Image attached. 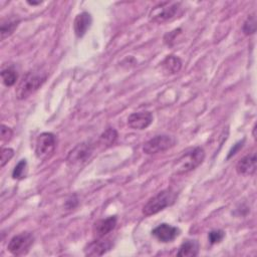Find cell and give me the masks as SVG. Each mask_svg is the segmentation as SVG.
Returning <instances> with one entry per match:
<instances>
[{
    "label": "cell",
    "instance_id": "1",
    "mask_svg": "<svg viewBox=\"0 0 257 257\" xmlns=\"http://www.w3.org/2000/svg\"><path fill=\"white\" fill-rule=\"evenodd\" d=\"M204 160L205 151L203 148L195 147L188 149L174 161L172 171L175 175H185L198 168Z\"/></svg>",
    "mask_w": 257,
    "mask_h": 257
},
{
    "label": "cell",
    "instance_id": "2",
    "mask_svg": "<svg viewBox=\"0 0 257 257\" xmlns=\"http://www.w3.org/2000/svg\"><path fill=\"white\" fill-rule=\"evenodd\" d=\"M47 74L39 69H33L22 76L15 93L18 99H25L33 94L45 82Z\"/></svg>",
    "mask_w": 257,
    "mask_h": 257
},
{
    "label": "cell",
    "instance_id": "3",
    "mask_svg": "<svg viewBox=\"0 0 257 257\" xmlns=\"http://www.w3.org/2000/svg\"><path fill=\"white\" fill-rule=\"evenodd\" d=\"M177 192L173 189H165L151 198L143 207V213L146 216H151L159 213L165 208L173 205L177 199Z\"/></svg>",
    "mask_w": 257,
    "mask_h": 257
},
{
    "label": "cell",
    "instance_id": "4",
    "mask_svg": "<svg viewBox=\"0 0 257 257\" xmlns=\"http://www.w3.org/2000/svg\"><path fill=\"white\" fill-rule=\"evenodd\" d=\"M180 5V2H161L151 9L149 19L154 23H164L172 19L177 14Z\"/></svg>",
    "mask_w": 257,
    "mask_h": 257
},
{
    "label": "cell",
    "instance_id": "5",
    "mask_svg": "<svg viewBox=\"0 0 257 257\" xmlns=\"http://www.w3.org/2000/svg\"><path fill=\"white\" fill-rule=\"evenodd\" d=\"M56 149V137L52 133L40 134L35 143V155L38 160H48Z\"/></svg>",
    "mask_w": 257,
    "mask_h": 257
},
{
    "label": "cell",
    "instance_id": "6",
    "mask_svg": "<svg viewBox=\"0 0 257 257\" xmlns=\"http://www.w3.org/2000/svg\"><path fill=\"white\" fill-rule=\"evenodd\" d=\"M34 242V236L30 232H22L13 236L8 245V251L15 256H22L28 253Z\"/></svg>",
    "mask_w": 257,
    "mask_h": 257
},
{
    "label": "cell",
    "instance_id": "7",
    "mask_svg": "<svg viewBox=\"0 0 257 257\" xmlns=\"http://www.w3.org/2000/svg\"><path fill=\"white\" fill-rule=\"evenodd\" d=\"M176 145L175 138L167 135H159L148 142L143 146V152L147 155H155L158 153H163Z\"/></svg>",
    "mask_w": 257,
    "mask_h": 257
},
{
    "label": "cell",
    "instance_id": "8",
    "mask_svg": "<svg viewBox=\"0 0 257 257\" xmlns=\"http://www.w3.org/2000/svg\"><path fill=\"white\" fill-rule=\"evenodd\" d=\"M92 154V147L90 144H79L74 149H72L67 158L66 161L69 165H78L80 163H83L89 159V157Z\"/></svg>",
    "mask_w": 257,
    "mask_h": 257
},
{
    "label": "cell",
    "instance_id": "9",
    "mask_svg": "<svg viewBox=\"0 0 257 257\" xmlns=\"http://www.w3.org/2000/svg\"><path fill=\"white\" fill-rule=\"evenodd\" d=\"M180 234V229L167 223H162L152 230V235L160 242L168 243L175 240Z\"/></svg>",
    "mask_w": 257,
    "mask_h": 257
},
{
    "label": "cell",
    "instance_id": "10",
    "mask_svg": "<svg viewBox=\"0 0 257 257\" xmlns=\"http://www.w3.org/2000/svg\"><path fill=\"white\" fill-rule=\"evenodd\" d=\"M112 247V242L108 238H95L92 242L88 243L84 248L86 256H101Z\"/></svg>",
    "mask_w": 257,
    "mask_h": 257
},
{
    "label": "cell",
    "instance_id": "11",
    "mask_svg": "<svg viewBox=\"0 0 257 257\" xmlns=\"http://www.w3.org/2000/svg\"><path fill=\"white\" fill-rule=\"evenodd\" d=\"M153 121V114L151 111L133 112L127 117V124L134 130H145Z\"/></svg>",
    "mask_w": 257,
    "mask_h": 257
},
{
    "label": "cell",
    "instance_id": "12",
    "mask_svg": "<svg viewBox=\"0 0 257 257\" xmlns=\"http://www.w3.org/2000/svg\"><path fill=\"white\" fill-rule=\"evenodd\" d=\"M117 219L115 216H109L105 219H99L94 222L92 227V233L94 238H102L110 233L116 226Z\"/></svg>",
    "mask_w": 257,
    "mask_h": 257
},
{
    "label": "cell",
    "instance_id": "13",
    "mask_svg": "<svg viewBox=\"0 0 257 257\" xmlns=\"http://www.w3.org/2000/svg\"><path fill=\"white\" fill-rule=\"evenodd\" d=\"M236 172L242 176H251L256 172V154L253 152L241 158L236 164Z\"/></svg>",
    "mask_w": 257,
    "mask_h": 257
},
{
    "label": "cell",
    "instance_id": "14",
    "mask_svg": "<svg viewBox=\"0 0 257 257\" xmlns=\"http://www.w3.org/2000/svg\"><path fill=\"white\" fill-rule=\"evenodd\" d=\"M91 22H92V18L88 12L84 11L77 14L73 21L74 34L79 38L82 37L86 33V31L89 29Z\"/></svg>",
    "mask_w": 257,
    "mask_h": 257
},
{
    "label": "cell",
    "instance_id": "15",
    "mask_svg": "<svg viewBox=\"0 0 257 257\" xmlns=\"http://www.w3.org/2000/svg\"><path fill=\"white\" fill-rule=\"evenodd\" d=\"M162 67L167 74H176L182 68V60L176 55H168L163 60Z\"/></svg>",
    "mask_w": 257,
    "mask_h": 257
},
{
    "label": "cell",
    "instance_id": "16",
    "mask_svg": "<svg viewBox=\"0 0 257 257\" xmlns=\"http://www.w3.org/2000/svg\"><path fill=\"white\" fill-rule=\"evenodd\" d=\"M19 22H20V19L15 16H11L9 18L2 19L1 25H0L1 39L4 40L8 36H10L15 31V29L18 27Z\"/></svg>",
    "mask_w": 257,
    "mask_h": 257
},
{
    "label": "cell",
    "instance_id": "17",
    "mask_svg": "<svg viewBox=\"0 0 257 257\" xmlns=\"http://www.w3.org/2000/svg\"><path fill=\"white\" fill-rule=\"evenodd\" d=\"M199 254V243L197 240H186L184 241L177 253L178 256L183 257H194Z\"/></svg>",
    "mask_w": 257,
    "mask_h": 257
},
{
    "label": "cell",
    "instance_id": "18",
    "mask_svg": "<svg viewBox=\"0 0 257 257\" xmlns=\"http://www.w3.org/2000/svg\"><path fill=\"white\" fill-rule=\"evenodd\" d=\"M116 139H117V132L112 127H108L100 135L98 143L103 147H109L116 141Z\"/></svg>",
    "mask_w": 257,
    "mask_h": 257
},
{
    "label": "cell",
    "instance_id": "19",
    "mask_svg": "<svg viewBox=\"0 0 257 257\" xmlns=\"http://www.w3.org/2000/svg\"><path fill=\"white\" fill-rule=\"evenodd\" d=\"M2 81L6 86H12L16 83L18 78V73L14 69V67H7L2 69L1 71Z\"/></svg>",
    "mask_w": 257,
    "mask_h": 257
},
{
    "label": "cell",
    "instance_id": "20",
    "mask_svg": "<svg viewBox=\"0 0 257 257\" xmlns=\"http://www.w3.org/2000/svg\"><path fill=\"white\" fill-rule=\"evenodd\" d=\"M256 16H255V13H252L250 14L246 20L244 21L243 23V27H242V30H243V33L245 35H252L255 33L256 31Z\"/></svg>",
    "mask_w": 257,
    "mask_h": 257
},
{
    "label": "cell",
    "instance_id": "21",
    "mask_svg": "<svg viewBox=\"0 0 257 257\" xmlns=\"http://www.w3.org/2000/svg\"><path fill=\"white\" fill-rule=\"evenodd\" d=\"M26 168H27V162L26 160H20L18 164L15 166L13 172H12V177L13 179L21 180L25 178L26 176Z\"/></svg>",
    "mask_w": 257,
    "mask_h": 257
},
{
    "label": "cell",
    "instance_id": "22",
    "mask_svg": "<svg viewBox=\"0 0 257 257\" xmlns=\"http://www.w3.org/2000/svg\"><path fill=\"white\" fill-rule=\"evenodd\" d=\"M14 156V151L11 148H3L1 150V156H0V166L3 168Z\"/></svg>",
    "mask_w": 257,
    "mask_h": 257
},
{
    "label": "cell",
    "instance_id": "23",
    "mask_svg": "<svg viewBox=\"0 0 257 257\" xmlns=\"http://www.w3.org/2000/svg\"><path fill=\"white\" fill-rule=\"evenodd\" d=\"M224 237H225V233L223 230H213L208 235V238L211 244H216L221 242Z\"/></svg>",
    "mask_w": 257,
    "mask_h": 257
},
{
    "label": "cell",
    "instance_id": "24",
    "mask_svg": "<svg viewBox=\"0 0 257 257\" xmlns=\"http://www.w3.org/2000/svg\"><path fill=\"white\" fill-rule=\"evenodd\" d=\"M13 136V131L5 124L1 125V141L2 143L9 142Z\"/></svg>",
    "mask_w": 257,
    "mask_h": 257
},
{
    "label": "cell",
    "instance_id": "25",
    "mask_svg": "<svg viewBox=\"0 0 257 257\" xmlns=\"http://www.w3.org/2000/svg\"><path fill=\"white\" fill-rule=\"evenodd\" d=\"M179 31H181V29H175L174 31L169 32L168 34H166L165 37H164L165 43L168 44V45H172V42L174 41V39L176 38V36L179 34Z\"/></svg>",
    "mask_w": 257,
    "mask_h": 257
},
{
    "label": "cell",
    "instance_id": "26",
    "mask_svg": "<svg viewBox=\"0 0 257 257\" xmlns=\"http://www.w3.org/2000/svg\"><path fill=\"white\" fill-rule=\"evenodd\" d=\"M243 143H244V140L242 141V142H239V143H237L232 149H231V151L229 152V155H228V159L229 158H231L232 156H234L242 147H243Z\"/></svg>",
    "mask_w": 257,
    "mask_h": 257
},
{
    "label": "cell",
    "instance_id": "27",
    "mask_svg": "<svg viewBox=\"0 0 257 257\" xmlns=\"http://www.w3.org/2000/svg\"><path fill=\"white\" fill-rule=\"evenodd\" d=\"M27 3H28L29 5H38V4H40L41 2H40V1H39V2H33V1L31 2V1H27Z\"/></svg>",
    "mask_w": 257,
    "mask_h": 257
}]
</instances>
